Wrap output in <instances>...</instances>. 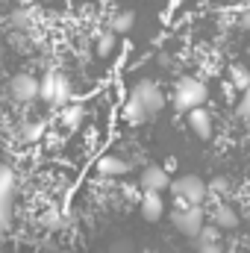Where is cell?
<instances>
[{
	"instance_id": "cell-17",
	"label": "cell",
	"mask_w": 250,
	"mask_h": 253,
	"mask_svg": "<svg viewBox=\"0 0 250 253\" xmlns=\"http://www.w3.org/2000/svg\"><path fill=\"white\" fill-rule=\"evenodd\" d=\"M68 97H71V83H68V77L56 74V83H53V103H65Z\"/></svg>"
},
{
	"instance_id": "cell-7",
	"label": "cell",
	"mask_w": 250,
	"mask_h": 253,
	"mask_svg": "<svg viewBox=\"0 0 250 253\" xmlns=\"http://www.w3.org/2000/svg\"><path fill=\"white\" fill-rule=\"evenodd\" d=\"M168 183H171V177H168V171H165L162 165H147V168L141 171V177H138L141 191H165Z\"/></svg>"
},
{
	"instance_id": "cell-24",
	"label": "cell",
	"mask_w": 250,
	"mask_h": 253,
	"mask_svg": "<svg viewBox=\"0 0 250 253\" xmlns=\"http://www.w3.org/2000/svg\"><path fill=\"white\" fill-rule=\"evenodd\" d=\"M209 186H212V189L218 191V194H224V191L230 189V183H227V180H224V177H215V180H212V183H209Z\"/></svg>"
},
{
	"instance_id": "cell-8",
	"label": "cell",
	"mask_w": 250,
	"mask_h": 253,
	"mask_svg": "<svg viewBox=\"0 0 250 253\" xmlns=\"http://www.w3.org/2000/svg\"><path fill=\"white\" fill-rule=\"evenodd\" d=\"M186 124L188 129L197 135V138H212V115L203 109V106H194V109H188L186 112Z\"/></svg>"
},
{
	"instance_id": "cell-21",
	"label": "cell",
	"mask_w": 250,
	"mask_h": 253,
	"mask_svg": "<svg viewBox=\"0 0 250 253\" xmlns=\"http://www.w3.org/2000/svg\"><path fill=\"white\" fill-rule=\"evenodd\" d=\"M109 253H135V245L129 239H118V242L109 245Z\"/></svg>"
},
{
	"instance_id": "cell-2",
	"label": "cell",
	"mask_w": 250,
	"mask_h": 253,
	"mask_svg": "<svg viewBox=\"0 0 250 253\" xmlns=\"http://www.w3.org/2000/svg\"><path fill=\"white\" fill-rule=\"evenodd\" d=\"M174 194H177V200H183L188 206H203V200H206V194H209V186L197 177V174H183V177H177L174 183H168Z\"/></svg>"
},
{
	"instance_id": "cell-11",
	"label": "cell",
	"mask_w": 250,
	"mask_h": 253,
	"mask_svg": "<svg viewBox=\"0 0 250 253\" xmlns=\"http://www.w3.org/2000/svg\"><path fill=\"white\" fill-rule=\"evenodd\" d=\"M97 171L103 174V177H121L129 171V165H126L121 156H103L100 162H97Z\"/></svg>"
},
{
	"instance_id": "cell-26",
	"label": "cell",
	"mask_w": 250,
	"mask_h": 253,
	"mask_svg": "<svg viewBox=\"0 0 250 253\" xmlns=\"http://www.w3.org/2000/svg\"><path fill=\"white\" fill-rule=\"evenodd\" d=\"M109 3H121V0H109Z\"/></svg>"
},
{
	"instance_id": "cell-18",
	"label": "cell",
	"mask_w": 250,
	"mask_h": 253,
	"mask_svg": "<svg viewBox=\"0 0 250 253\" xmlns=\"http://www.w3.org/2000/svg\"><path fill=\"white\" fill-rule=\"evenodd\" d=\"M230 74H233V85H236L239 91H248L250 77H248V71H245V65H233V68H230Z\"/></svg>"
},
{
	"instance_id": "cell-19",
	"label": "cell",
	"mask_w": 250,
	"mask_h": 253,
	"mask_svg": "<svg viewBox=\"0 0 250 253\" xmlns=\"http://www.w3.org/2000/svg\"><path fill=\"white\" fill-rule=\"evenodd\" d=\"M194 248L197 253H221L218 239H206V236H194Z\"/></svg>"
},
{
	"instance_id": "cell-28",
	"label": "cell",
	"mask_w": 250,
	"mask_h": 253,
	"mask_svg": "<svg viewBox=\"0 0 250 253\" xmlns=\"http://www.w3.org/2000/svg\"><path fill=\"white\" fill-rule=\"evenodd\" d=\"M0 3H3V0H0Z\"/></svg>"
},
{
	"instance_id": "cell-12",
	"label": "cell",
	"mask_w": 250,
	"mask_h": 253,
	"mask_svg": "<svg viewBox=\"0 0 250 253\" xmlns=\"http://www.w3.org/2000/svg\"><path fill=\"white\" fill-rule=\"evenodd\" d=\"M115 50H118V36H115V33H100L97 42H94V53H97L100 59H109Z\"/></svg>"
},
{
	"instance_id": "cell-15",
	"label": "cell",
	"mask_w": 250,
	"mask_h": 253,
	"mask_svg": "<svg viewBox=\"0 0 250 253\" xmlns=\"http://www.w3.org/2000/svg\"><path fill=\"white\" fill-rule=\"evenodd\" d=\"M83 118H85V109L83 106H65L62 115H59V121H62L65 129H77V126L83 124Z\"/></svg>"
},
{
	"instance_id": "cell-20",
	"label": "cell",
	"mask_w": 250,
	"mask_h": 253,
	"mask_svg": "<svg viewBox=\"0 0 250 253\" xmlns=\"http://www.w3.org/2000/svg\"><path fill=\"white\" fill-rule=\"evenodd\" d=\"M30 21H33V12H30V9H15L12 24H15V30H18V33H24V30L30 27Z\"/></svg>"
},
{
	"instance_id": "cell-27",
	"label": "cell",
	"mask_w": 250,
	"mask_h": 253,
	"mask_svg": "<svg viewBox=\"0 0 250 253\" xmlns=\"http://www.w3.org/2000/svg\"><path fill=\"white\" fill-rule=\"evenodd\" d=\"M62 253H71V251H62Z\"/></svg>"
},
{
	"instance_id": "cell-16",
	"label": "cell",
	"mask_w": 250,
	"mask_h": 253,
	"mask_svg": "<svg viewBox=\"0 0 250 253\" xmlns=\"http://www.w3.org/2000/svg\"><path fill=\"white\" fill-rule=\"evenodd\" d=\"M53 83H56V71H47V74L39 80V94H36V97H42L44 103H53Z\"/></svg>"
},
{
	"instance_id": "cell-13",
	"label": "cell",
	"mask_w": 250,
	"mask_h": 253,
	"mask_svg": "<svg viewBox=\"0 0 250 253\" xmlns=\"http://www.w3.org/2000/svg\"><path fill=\"white\" fill-rule=\"evenodd\" d=\"M215 227L218 230H236L239 227V212L233 206H218L215 209Z\"/></svg>"
},
{
	"instance_id": "cell-25",
	"label": "cell",
	"mask_w": 250,
	"mask_h": 253,
	"mask_svg": "<svg viewBox=\"0 0 250 253\" xmlns=\"http://www.w3.org/2000/svg\"><path fill=\"white\" fill-rule=\"evenodd\" d=\"M47 227H53V230H56V227H62V218H59L56 212H50V215H47Z\"/></svg>"
},
{
	"instance_id": "cell-3",
	"label": "cell",
	"mask_w": 250,
	"mask_h": 253,
	"mask_svg": "<svg viewBox=\"0 0 250 253\" xmlns=\"http://www.w3.org/2000/svg\"><path fill=\"white\" fill-rule=\"evenodd\" d=\"M171 221H174V227L188 236V239H194L197 233H200V227H203V209L200 206H188L183 200H177V209L171 212Z\"/></svg>"
},
{
	"instance_id": "cell-14",
	"label": "cell",
	"mask_w": 250,
	"mask_h": 253,
	"mask_svg": "<svg viewBox=\"0 0 250 253\" xmlns=\"http://www.w3.org/2000/svg\"><path fill=\"white\" fill-rule=\"evenodd\" d=\"M124 118H126L132 126L141 124V121H147V112H144V106L138 103V97H135V94H129V97H126V103H124Z\"/></svg>"
},
{
	"instance_id": "cell-5",
	"label": "cell",
	"mask_w": 250,
	"mask_h": 253,
	"mask_svg": "<svg viewBox=\"0 0 250 253\" xmlns=\"http://www.w3.org/2000/svg\"><path fill=\"white\" fill-rule=\"evenodd\" d=\"M12 197H15V174L0 162V233L12 224Z\"/></svg>"
},
{
	"instance_id": "cell-22",
	"label": "cell",
	"mask_w": 250,
	"mask_h": 253,
	"mask_svg": "<svg viewBox=\"0 0 250 253\" xmlns=\"http://www.w3.org/2000/svg\"><path fill=\"white\" fill-rule=\"evenodd\" d=\"M248 112H250V97H248V91H242V97H239V106H236V115H239V121H248Z\"/></svg>"
},
{
	"instance_id": "cell-4",
	"label": "cell",
	"mask_w": 250,
	"mask_h": 253,
	"mask_svg": "<svg viewBox=\"0 0 250 253\" xmlns=\"http://www.w3.org/2000/svg\"><path fill=\"white\" fill-rule=\"evenodd\" d=\"M132 94H135L138 103L144 106L147 118H156V115L165 109V94H162V88H159L153 80H138L135 88H132Z\"/></svg>"
},
{
	"instance_id": "cell-6",
	"label": "cell",
	"mask_w": 250,
	"mask_h": 253,
	"mask_svg": "<svg viewBox=\"0 0 250 253\" xmlns=\"http://www.w3.org/2000/svg\"><path fill=\"white\" fill-rule=\"evenodd\" d=\"M9 91H12V97H15L18 103H30V100H36V94H39V80H36L33 74H15V77L9 80Z\"/></svg>"
},
{
	"instance_id": "cell-9",
	"label": "cell",
	"mask_w": 250,
	"mask_h": 253,
	"mask_svg": "<svg viewBox=\"0 0 250 253\" xmlns=\"http://www.w3.org/2000/svg\"><path fill=\"white\" fill-rule=\"evenodd\" d=\"M162 212H165L162 191H144L141 194V215H144V221H159Z\"/></svg>"
},
{
	"instance_id": "cell-10",
	"label": "cell",
	"mask_w": 250,
	"mask_h": 253,
	"mask_svg": "<svg viewBox=\"0 0 250 253\" xmlns=\"http://www.w3.org/2000/svg\"><path fill=\"white\" fill-rule=\"evenodd\" d=\"M132 27H135V12H132V9H121V12L112 15V21H109V33H115V36H126Z\"/></svg>"
},
{
	"instance_id": "cell-23",
	"label": "cell",
	"mask_w": 250,
	"mask_h": 253,
	"mask_svg": "<svg viewBox=\"0 0 250 253\" xmlns=\"http://www.w3.org/2000/svg\"><path fill=\"white\" fill-rule=\"evenodd\" d=\"M39 135H42V124H30L24 129V138H27V141H36Z\"/></svg>"
},
{
	"instance_id": "cell-1",
	"label": "cell",
	"mask_w": 250,
	"mask_h": 253,
	"mask_svg": "<svg viewBox=\"0 0 250 253\" xmlns=\"http://www.w3.org/2000/svg\"><path fill=\"white\" fill-rule=\"evenodd\" d=\"M206 97H209L206 83H200L197 77H183L177 83V88H174V106H177V112H188L194 106H203Z\"/></svg>"
}]
</instances>
